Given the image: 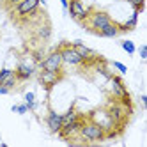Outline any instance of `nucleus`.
<instances>
[{"mask_svg": "<svg viewBox=\"0 0 147 147\" xmlns=\"http://www.w3.org/2000/svg\"><path fill=\"white\" fill-rule=\"evenodd\" d=\"M78 135H82V138L85 140V142H99V140L105 138V129L101 128L98 122L89 121V122H83L82 124Z\"/></svg>", "mask_w": 147, "mask_h": 147, "instance_id": "f257e3e1", "label": "nucleus"}, {"mask_svg": "<svg viewBox=\"0 0 147 147\" xmlns=\"http://www.w3.org/2000/svg\"><path fill=\"white\" fill-rule=\"evenodd\" d=\"M87 20H89V30H92V32H99V30H103L107 25H110L112 23V18H110V14L108 13H105V11H92V13H89V16H87Z\"/></svg>", "mask_w": 147, "mask_h": 147, "instance_id": "f03ea898", "label": "nucleus"}, {"mask_svg": "<svg viewBox=\"0 0 147 147\" xmlns=\"http://www.w3.org/2000/svg\"><path fill=\"white\" fill-rule=\"evenodd\" d=\"M59 51H60V55H62L64 64H69V66H82V64H85L83 59L78 55V51L73 48V45L64 43V45L59 48Z\"/></svg>", "mask_w": 147, "mask_h": 147, "instance_id": "7ed1b4c3", "label": "nucleus"}, {"mask_svg": "<svg viewBox=\"0 0 147 147\" xmlns=\"http://www.w3.org/2000/svg\"><path fill=\"white\" fill-rule=\"evenodd\" d=\"M39 64H41V69H48V71H60L62 64H64V60H62L60 51H59V50H55V51H51L48 57H45L43 60L39 62Z\"/></svg>", "mask_w": 147, "mask_h": 147, "instance_id": "20e7f679", "label": "nucleus"}, {"mask_svg": "<svg viewBox=\"0 0 147 147\" xmlns=\"http://www.w3.org/2000/svg\"><path fill=\"white\" fill-rule=\"evenodd\" d=\"M67 9H69V14H71V18H75L76 22H80V23H83L87 20V16H89V9H85V5H83V2L82 0H69V5H67Z\"/></svg>", "mask_w": 147, "mask_h": 147, "instance_id": "39448f33", "label": "nucleus"}, {"mask_svg": "<svg viewBox=\"0 0 147 147\" xmlns=\"http://www.w3.org/2000/svg\"><path fill=\"white\" fill-rule=\"evenodd\" d=\"M39 7V0H22L14 5V14L20 18H25L28 14H34Z\"/></svg>", "mask_w": 147, "mask_h": 147, "instance_id": "423d86ee", "label": "nucleus"}, {"mask_svg": "<svg viewBox=\"0 0 147 147\" xmlns=\"http://www.w3.org/2000/svg\"><path fill=\"white\" fill-rule=\"evenodd\" d=\"M71 45H73V48L78 51V55L83 59V62H94L96 59H99L96 51L90 50V48H87L83 43H80V41H75V43H71Z\"/></svg>", "mask_w": 147, "mask_h": 147, "instance_id": "0eeeda50", "label": "nucleus"}, {"mask_svg": "<svg viewBox=\"0 0 147 147\" xmlns=\"http://www.w3.org/2000/svg\"><path fill=\"white\" fill-rule=\"evenodd\" d=\"M60 78H62L60 71H48V69H43V71H41V75H39L41 83H43L46 89H51Z\"/></svg>", "mask_w": 147, "mask_h": 147, "instance_id": "6e6552de", "label": "nucleus"}, {"mask_svg": "<svg viewBox=\"0 0 147 147\" xmlns=\"http://www.w3.org/2000/svg\"><path fill=\"white\" fill-rule=\"evenodd\" d=\"M46 124H48V129H50L51 133H59L60 128H62V115L57 113L55 110H48Z\"/></svg>", "mask_w": 147, "mask_h": 147, "instance_id": "1a4fd4ad", "label": "nucleus"}, {"mask_svg": "<svg viewBox=\"0 0 147 147\" xmlns=\"http://www.w3.org/2000/svg\"><path fill=\"white\" fill-rule=\"evenodd\" d=\"M14 75H16L18 80H28L30 76L34 75V67L28 66V64H25V62H20L18 67H16V71H14Z\"/></svg>", "mask_w": 147, "mask_h": 147, "instance_id": "9d476101", "label": "nucleus"}, {"mask_svg": "<svg viewBox=\"0 0 147 147\" xmlns=\"http://www.w3.org/2000/svg\"><path fill=\"white\" fill-rule=\"evenodd\" d=\"M121 32H124V30H122V27L112 22L110 25H107V27H105L103 30H99V32H98V36H101V37H117Z\"/></svg>", "mask_w": 147, "mask_h": 147, "instance_id": "9b49d317", "label": "nucleus"}, {"mask_svg": "<svg viewBox=\"0 0 147 147\" xmlns=\"http://www.w3.org/2000/svg\"><path fill=\"white\" fill-rule=\"evenodd\" d=\"M112 89H113V94H115V96H117L119 99H121L122 96H126V94H128V90L124 89L122 82H121L119 78H112Z\"/></svg>", "mask_w": 147, "mask_h": 147, "instance_id": "f8f14e48", "label": "nucleus"}, {"mask_svg": "<svg viewBox=\"0 0 147 147\" xmlns=\"http://www.w3.org/2000/svg\"><path fill=\"white\" fill-rule=\"evenodd\" d=\"M108 113L113 119V122H119L121 119H124V110H122L121 105H112V107L108 108Z\"/></svg>", "mask_w": 147, "mask_h": 147, "instance_id": "ddd939ff", "label": "nucleus"}, {"mask_svg": "<svg viewBox=\"0 0 147 147\" xmlns=\"http://www.w3.org/2000/svg\"><path fill=\"white\" fill-rule=\"evenodd\" d=\"M76 119H78V112H76L75 108H69L64 115H62V126H66V124L76 121Z\"/></svg>", "mask_w": 147, "mask_h": 147, "instance_id": "4468645a", "label": "nucleus"}, {"mask_svg": "<svg viewBox=\"0 0 147 147\" xmlns=\"http://www.w3.org/2000/svg\"><path fill=\"white\" fill-rule=\"evenodd\" d=\"M50 34H51V28H50V25H43L39 30H37V37L41 39V41H46L48 37H50Z\"/></svg>", "mask_w": 147, "mask_h": 147, "instance_id": "2eb2a0df", "label": "nucleus"}, {"mask_svg": "<svg viewBox=\"0 0 147 147\" xmlns=\"http://www.w3.org/2000/svg\"><path fill=\"white\" fill-rule=\"evenodd\" d=\"M122 50L126 51V53L133 55L135 51H136V46H135V43H133V41H122Z\"/></svg>", "mask_w": 147, "mask_h": 147, "instance_id": "dca6fc26", "label": "nucleus"}, {"mask_svg": "<svg viewBox=\"0 0 147 147\" xmlns=\"http://www.w3.org/2000/svg\"><path fill=\"white\" fill-rule=\"evenodd\" d=\"M11 76H14V71L13 69H7V67L0 69V85H2V82H5L7 78H11Z\"/></svg>", "mask_w": 147, "mask_h": 147, "instance_id": "f3484780", "label": "nucleus"}, {"mask_svg": "<svg viewBox=\"0 0 147 147\" xmlns=\"http://www.w3.org/2000/svg\"><path fill=\"white\" fill-rule=\"evenodd\" d=\"M136 16H138V13H135V14H133V16L128 20V23H126V25H121L124 32H126V30H131V28H135V25H136Z\"/></svg>", "mask_w": 147, "mask_h": 147, "instance_id": "a211bd4d", "label": "nucleus"}, {"mask_svg": "<svg viewBox=\"0 0 147 147\" xmlns=\"http://www.w3.org/2000/svg\"><path fill=\"white\" fill-rule=\"evenodd\" d=\"M16 82H18V78H16V75H14V76H11V78H7L5 82H2V85H4L7 90H11V89L16 85Z\"/></svg>", "mask_w": 147, "mask_h": 147, "instance_id": "6ab92c4d", "label": "nucleus"}, {"mask_svg": "<svg viewBox=\"0 0 147 147\" xmlns=\"http://www.w3.org/2000/svg\"><path fill=\"white\" fill-rule=\"evenodd\" d=\"M126 2H129L136 9V13H142L144 11V0H126Z\"/></svg>", "mask_w": 147, "mask_h": 147, "instance_id": "aec40b11", "label": "nucleus"}, {"mask_svg": "<svg viewBox=\"0 0 147 147\" xmlns=\"http://www.w3.org/2000/svg\"><path fill=\"white\" fill-rule=\"evenodd\" d=\"M11 110H13V112H16V113H22V115L28 112V108H27V105H20V107H18V105H14V107H13Z\"/></svg>", "mask_w": 147, "mask_h": 147, "instance_id": "412c9836", "label": "nucleus"}, {"mask_svg": "<svg viewBox=\"0 0 147 147\" xmlns=\"http://www.w3.org/2000/svg\"><path fill=\"white\" fill-rule=\"evenodd\" d=\"M113 66L117 67V69H119V71L122 73V75H124V73H128V67H126L124 64H121V62H113Z\"/></svg>", "mask_w": 147, "mask_h": 147, "instance_id": "4be33fe9", "label": "nucleus"}, {"mask_svg": "<svg viewBox=\"0 0 147 147\" xmlns=\"http://www.w3.org/2000/svg\"><path fill=\"white\" fill-rule=\"evenodd\" d=\"M25 101H27V103H34V101H36L34 92H27V94H25Z\"/></svg>", "mask_w": 147, "mask_h": 147, "instance_id": "5701e85b", "label": "nucleus"}, {"mask_svg": "<svg viewBox=\"0 0 147 147\" xmlns=\"http://www.w3.org/2000/svg\"><path fill=\"white\" fill-rule=\"evenodd\" d=\"M140 57H142L144 60L147 59V46H145V45H144V46H140Z\"/></svg>", "mask_w": 147, "mask_h": 147, "instance_id": "b1692460", "label": "nucleus"}, {"mask_svg": "<svg viewBox=\"0 0 147 147\" xmlns=\"http://www.w3.org/2000/svg\"><path fill=\"white\" fill-rule=\"evenodd\" d=\"M18 2H22V0H5V5L7 7H14Z\"/></svg>", "mask_w": 147, "mask_h": 147, "instance_id": "393cba45", "label": "nucleus"}, {"mask_svg": "<svg viewBox=\"0 0 147 147\" xmlns=\"http://www.w3.org/2000/svg\"><path fill=\"white\" fill-rule=\"evenodd\" d=\"M5 94H9V90H7L4 85H0V96H5Z\"/></svg>", "mask_w": 147, "mask_h": 147, "instance_id": "a878e982", "label": "nucleus"}, {"mask_svg": "<svg viewBox=\"0 0 147 147\" xmlns=\"http://www.w3.org/2000/svg\"><path fill=\"white\" fill-rule=\"evenodd\" d=\"M27 108H28V110H34V108H36V101H34V103H27Z\"/></svg>", "mask_w": 147, "mask_h": 147, "instance_id": "bb28decb", "label": "nucleus"}, {"mask_svg": "<svg viewBox=\"0 0 147 147\" xmlns=\"http://www.w3.org/2000/svg\"><path fill=\"white\" fill-rule=\"evenodd\" d=\"M60 4H62V7H64V9H67V5H69V0H60Z\"/></svg>", "mask_w": 147, "mask_h": 147, "instance_id": "cd10ccee", "label": "nucleus"}, {"mask_svg": "<svg viewBox=\"0 0 147 147\" xmlns=\"http://www.w3.org/2000/svg\"><path fill=\"white\" fill-rule=\"evenodd\" d=\"M39 5H46V0H39Z\"/></svg>", "mask_w": 147, "mask_h": 147, "instance_id": "c85d7f7f", "label": "nucleus"}]
</instances>
